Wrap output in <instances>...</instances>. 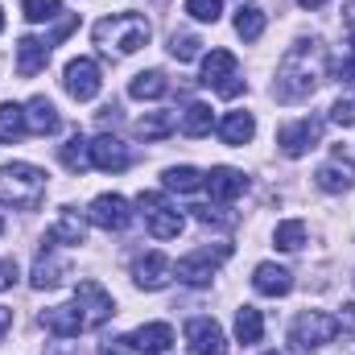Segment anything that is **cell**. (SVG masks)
Segmentation results:
<instances>
[{
  "instance_id": "obj_19",
  "label": "cell",
  "mask_w": 355,
  "mask_h": 355,
  "mask_svg": "<svg viewBox=\"0 0 355 355\" xmlns=\"http://www.w3.org/2000/svg\"><path fill=\"white\" fill-rule=\"evenodd\" d=\"M54 248H58V244H50V240H46V248L37 252V261H33V277H29V281H33V289H58V285H62L67 265L58 261V252H54Z\"/></svg>"
},
{
  "instance_id": "obj_47",
  "label": "cell",
  "mask_w": 355,
  "mask_h": 355,
  "mask_svg": "<svg viewBox=\"0 0 355 355\" xmlns=\"http://www.w3.org/2000/svg\"><path fill=\"white\" fill-rule=\"evenodd\" d=\"M265 355H277V352H265Z\"/></svg>"
},
{
  "instance_id": "obj_27",
  "label": "cell",
  "mask_w": 355,
  "mask_h": 355,
  "mask_svg": "<svg viewBox=\"0 0 355 355\" xmlns=\"http://www.w3.org/2000/svg\"><path fill=\"white\" fill-rule=\"evenodd\" d=\"M170 91V79L162 75V71H141L132 83H128V95L132 99H162Z\"/></svg>"
},
{
  "instance_id": "obj_36",
  "label": "cell",
  "mask_w": 355,
  "mask_h": 355,
  "mask_svg": "<svg viewBox=\"0 0 355 355\" xmlns=\"http://www.w3.org/2000/svg\"><path fill=\"white\" fill-rule=\"evenodd\" d=\"M186 12H190L194 21H207V25H215V21L223 17V0H186Z\"/></svg>"
},
{
  "instance_id": "obj_17",
  "label": "cell",
  "mask_w": 355,
  "mask_h": 355,
  "mask_svg": "<svg viewBox=\"0 0 355 355\" xmlns=\"http://www.w3.org/2000/svg\"><path fill=\"white\" fill-rule=\"evenodd\" d=\"M202 186L211 190L215 202H232V198H240L248 190V178L240 170H232V166H215L211 174H202Z\"/></svg>"
},
{
  "instance_id": "obj_32",
  "label": "cell",
  "mask_w": 355,
  "mask_h": 355,
  "mask_svg": "<svg viewBox=\"0 0 355 355\" xmlns=\"http://www.w3.org/2000/svg\"><path fill=\"white\" fill-rule=\"evenodd\" d=\"M166 190L194 194V190H202V174L194 166H174V170H166Z\"/></svg>"
},
{
  "instance_id": "obj_24",
  "label": "cell",
  "mask_w": 355,
  "mask_h": 355,
  "mask_svg": "<svg viewBox=\"0 0 355 355\" xmlns=\"http://www.w3.org/2000/svg\"><path fill=\"white\" fill-rule=\"evenodd\" d=\"M83 236H87V223H83L79 211H71V207H62L58 219H54V227L46 232L50 244H83Z\"/></svg>"
},
{
  "instance_id": "obj_41",
  "label": "cell",
  "mask_w": 355,
  "mask_h": 355,
  "mask_svg": "<svg viewBox=\"0 0 355 355\" xmlns=\"http://www.w3.org/2000/svg\"><path fill=\"white\" fill-rule=\"evenodd\" d=\"M132 352V343H128V339H112V343H103V347H99V355H128Z\"/></svg>"
},
{
  "instance_id": "obj_7",
  "label": "cell",
  "mask_w": 355,
  "mask_h": 355,
  "mask_svg": "<svg viewBox=\"0 0 355 355\" xmlns=\"http://www.w3.org/2000/svg\"><path fill=\"white\" fill-rule=\"evenodd\" d=\"M141 211H145V223H149L153 240H178L182 227H186L182 211H174L166 202V194H141Z\"/></svg>"
},
{
  "instance_id": "obj_30",
  "label": "cell",
  "mask_w": 355,
  "mask_h": 355,
  "mask_svg": "<svg viewBox=\"0 0 355 355\" xmlns=\"http://www.w3.org/2000/svg\"><path fill=\"white\" fill-rule=\"evenodd\" d=\"M272 244H277L281 252H297V248L306 244V223H302V219H285V223H277Z\"/></svg>"
},
{
  "instance_id": "obj_25",
  "label": "cell",
  "mask_w": 355,
  "mask_h": 355,
  "mask_svg": "<svg viewBox=\"0 0 355 355\" xmlns=\"http://www.w3.org/2000/svg\"><path fill=\"white\" fill-rule=\"evenodd\" d=\"M25 132H29L25 107H21V103H0V141H4V145H17Z\"/></svg>"
},
{
  "instance_id": "obj_13",
  "label": "cell",
  "mask_w": 355,
  "mask_h": 355,
  "mask_svg": "<svg viewBox=\"0 0 355 355\" xmlns=\"http://www.w3.org/2000/svg\"><path fill=\"white\" fill-rule=\"evenodd\" d=\"M132 281H137L141 289H166V285L174 281V261H170L166 252H145V257H137V265H132Z\"/></svg>"
},
{
  "instance_id": "obj_39",
  "label": "cell",
  "mask_w": 355,
  "mask_h": 355,
  "mask_svg": "<svg viewBox=\"0 0 355 355\" xmlns=\"http://www.w3.org/2000/svg\"><path fill=\"white\" fill-rule=\"evenodd\" d=\"M17 277H21V272H17V261H0V293H4V289H12V285H17Z\"/></svg>"
},
{
  "instance_id": "obj_45",
  "label": "cell",
  "mask_w": 355,
  "mask_h": 355,
  "mask_svg": "<svg viewBox=\"0 0 355 355\" xmlns=\"http://www.w3.org/2000/svg\"><path fill=\"white\" fill-rule=\"evenodd\" d=\"M0 29H4V8H0Z\"/></svg>"
},
{
  "instance_id": "obj_34",
  "label": "cell",
  "mask_w": 355,
  "mask_h": 355,
  "mask_svg": "<svg viewBox=\"0 0 355 355\" xmlns=\"http://www.w3.org/2000/svg\"><path fill=\"white\" fill-rule=\"evenodd\" d=\"M21 12H25V21H33V25L58 21V17H62V0H21Z\"/></svg>"
},
{
  "instance_id": "obj_42",
  "label": "cell",
  "mask_w": 355,
  "mask_h": 355,
  "mask_svg": "<svg viewBox=\"0 0 355 355\" xmlns=\"http://www.w3.org/2000/svg\"><path fill=\"white\" fill-rule=\"evenodd\" d=\"M343 25H347V37H352V54H355V0H347V8H343Z\"/></svg>"
},
{
  "instance_id": "obj_35",
  "label": "cell",
  "mask_w": 355,
  "mask_h": 355,
  "mask_svg": "<svg viewBox=\"0 0 355 355\" xmlns=\"http://www.w3.org/2000/svg\"><path fill=\"white\" fill-rule=\"evenodd\" d=\"M198 50H202V42H198L194 33H174V37H170V54H174L178 62H190V58H198Z\"/></svg>"
},
{
  "instance_id": "obj_16",
  "label": "cell",
  "mask_w": 355,
  "mask_h": 355,
  "mask_svg": "<svg viewBox=\"0 0 355 355\" xmlns=\"http://www.w3.org/2000/svg\"><path fill=\"white\" fill-rule=\"evenodd\" d=\"M42 327H46L50 335H58V339H75V335L87 331V318H83L79 302H67V306L46 310V314H42Z\"/></svg>"
},
{
  "instance_id": "obj_43",
  "label": "cell",
  "mask_w": 355,
  "mask_h": 355,
  "mask_svg": "<svg viewBox=\"0 0 355 355\" xmlns=\"http://www.w3.org/2000/svg\"><path fill=\"white\" fill-rule=\"evenodd\" d=\"M8 327H12V310H4V306H0V339L8 335Z\"/></svg>"
},
{
  "instance_id": "obj_3",
  "label": "cell",
  "mask_w": 355,
  "mask_h": 355,
  "mask_svg": "<svg viewBox=\"0 0 355 355\" xmlns=\"http://www.w3.org/2000/svg\"><path fill=\"white\" fill-rule=\"evenodd\" d=\"M46 174L29 162H8L0 166V202L12 211H37L46 198Z\"/></svg>"
},
{
  "instance_id": "obj_40",
  "label": "cell",
  "mask_w": 355,
  "mask_h": 355,
  "mask_svg": "<svg viewBox=\"0 0 355 355\" xmlns=\"http://www.w3.org/2000/svg\"><path fill=\"white\" fill-rule=\"evenodd\" d=\"M75 25H79V21H75V17H67V21H62V25H58V29H54V33H50V37H46V46H50V50H54V46H58V42H62V37H67V33H71V29H75Z\"/></svg>"
},
{
  "instance_id": "obj_11",
  "label": "cell",
  "mask_w": 355,
  "mask_h": 355,
  "mask_svg": "<svg viewBox=\"0 0 355 355\" xmlns=\"http://www.w3.org/2000/svg\"><path fill=\"white\" fill-rule=\"evenodd\" d=\"M91 166L103 170V174H124L132 166V153H128V145L120 137H107L103 132V137L91 141Z\"/></svg>"
},
{
  "instance_id": "obj_8",
  "label": "cell",
  "mask_w": 355,
  "mask_h": 355,
  "mask_svg": "<svg viewBox=\"0 0 355 355\" xmlns=\"http://www.w3.org/2000/svg\"><path fill=\"white\" fill-rule=\"evenodd\" d=\"M318 141H322V120L318 116H302V120H293L277 132V149L285 157H306Z\"/></svg>"
},
{
  "instance_id": "obj_20",
  "label": "cell",
  "mask_w": 355,
  "mask_h": 355,
  "mask_svg": "<svg viewBox=\"0 0 355 355\" xmlns=\"http://www.w3.org/2000/svg\"><path fill=\"white\" fill-rule=\"evenodd\" d=\"M46 62H50V46H46L42 37H21V42H17V75H21V79L42 75Z\"/></svg>"
},
{
  "instance_id": "obj_33",
  "label": "cell",
  "mask_w": 355,
  "mask_h": 355,
  "mask_svg": "<svg viewBox=\"0 0 355 355\" xmlns=\"http://www.w3.org/2000/svg\"><path fill=\"white\" fill-rule=\"evenodd\" d=\"M62 166L71 170V174H83L91 166V145L83 141V137H71L67 145H62Z\"/></svg>"
},
{
  "instance_id": "obj_9",
  "label": "cell",
  "mask_w": 355,
  "mask_h": 355,
  "mask_svg": "<svg viewBox=\"0 0 355 355\" xmlns=\"http://www.w3.org/2000/svg\"><path fill=\"white\" fill-rule=\"evenodd\" d=\"M75 302H79V310H83V318H87V331L103 327V322L116 314V306H112V293H107L99 281H79V289H75Z\"/></svg>"
},
{
  "instance_id": "obj_18",
  "label": "cell",
  "mask_w": 355,
  "mask_h": 355,
  "mask_svg": "<svg viewBox=\"0 0 355 355\" xmlns=\"http://www.w3.org/2000/svg\"><path fill=\"white\" fill-rule=\"evenodd\" d=\"M128 343L145 355H166L174 347V331H170V322H145L128 335Z\"/></svg>"
},
{
  "instance_id": "obj_37",
  "label": "cell",
  "mask_w": 355,
  "mask_h": 355,
  "mask_svg": "<svg viewBox=\"0 0 355 355\" xmlns=\"http://www.w3.org/2000/svg\"><path fill=\"white\" fill-rule=\"evenodd\" d=\"M190 211H194V219L207 223V227H232V223H236V215H223V207H215V211H211V207H190Z\"/></svg>"
},
{
  "instance_id": "obj_26",
  "label": "cell",
  "mask_w": 355,
  "mask_h": 355,
  "mask_svg": "<svg viewBox=\"0 0 355 355\" xmlns=\"http://www.w3.org/2000/svg\"><path fill=\"white\" fill-rule=\"evenodd\" d=\"M261 335H265V314L257 306H240L236 310V339L240 343H261Z\"/></svg>"
},
{
  "instance_id": "obj_29",
  "label": "cell",
  "mask_w": 355,
  "mask_h": 355,
  "mask_svg": "<svg viewBox=\"0 0 355 355\" xmlns=\"http://www.w3.org/2000/svg\"><path fill=\"white\" fill-rule=\"evenodd\" d=\"M211 124H215V116H211L207 103H190V107L182 112V137H207Z\"/></svg>"
},
{
  "instance_id": "obj_2",
  "label": "cell",
  "mask_w": 355,
  "mask_h": 355,
  "mask_svg": "<svg viewBox=\"0 0 355 355\" xmlns=\"http://www.w3.org/2000/svg\"><path fill=\"white\" fill-rule=\"evenodd\" d=\"M149 21L141 17V12H112V17H103V21H95V29H91V37H95V46L103 50V54H116V58H124V54H137L145 42H149Z\"/></svg>"
},
{
  "instance_id": "obj_10",
  "label": "cell",
  "mask_w": 355,
  "mask_h": 355,
  "mask_svg": "<svg viewBox=\"0 0 355 355\" xmlns=\"http://www.w3.org/2000/svg\"><path fill=\"white\" fill-rule=\"evenodd\" d=\"M186 347L190 355H227V339L215 318H190L186 322Z\"/></svg>"
},
{
  "instance_id": "obj_14",
  "label": "cell",
  "mask_w": 355,
  "mask_h": 355,
  "mask_svg": "<svg viewBox=\"0 0 355 355\" xmlns=\"http://www.w3.org/2000/svg\"><path fill=\"white\" fill-rule=\"evenodd\" d=\"M67 91L79 99V103H87V99H95L99 95V87H103V75H99V67L91 62V58H75V62H67Z\"/></svg>"
},
{
  "instance_id": "obj_28",
  "label": "cell",
  "mask_w": 355,
  "mask_h": 355,
  "mask_svg": "<svg viewBox=\"0 0 355 355\" xmlns=\"http://www.w3.org/2000/svg\"><path fill=\"white\" fill-rule=\"evenodd\" d=\"M236 33H240L244 42H261V33H265V12H261L257 4H240V8H236Z\"/></svg>"
},
{
  "instance_id": "obj_6",
  "label": "cell",
  "mask_w": 355,
  "mask_h": 355,
  "mask_svg": "<svg viewBox=\"0 0 355 355\" xmlns=\"http://www.w3.org/2000/svg\"><path fill=\"white\" fill-rule=\"evenodd\" d=\"M232 257V244H215V248H198V252H190V257H182L174 268L178 281H186V285H207L215 272H219V265Z\"/></svg>"
},
{
  "instance_id": "obj_12",
  "label": "cell",
  "mask_w": 355,
  "mask_h": 355,
  "mask_svg": "<svg viewBox=\"0 0 355 355\" xmlns=\"http://www.w3.org/2000/svg\"><path fill=\"white\" fill-rule=\"evenodd\" d=\"M91 223L95 227H103V232H124L128 223H132V211H128V202L120 198V194H99V198H91Z\"/></svg>"
},
{
  "instance_id": "obj_44",
  "label": "cell",
  "mask_w": 355,
  "mask_h": 355,
  "mask_svg": "<svg viewBox=\"0 0 355 355\" xmlns=\"http://www.w3.org/2000/svg\"><path fill=\"white\" fill-rule=\"evenodd\" d=\"M297 4H302V8H322L327 0H297Z\"/></svg>"
},
{
  "instance_id": "obj_1",
  "label": "cell",
  "mask_w": 355,
  "mask_h": 355,
  "mask_svg": "<svg viewBox=\"0 0 355 355\" xmlns=\"http://www.w3.org/2000/svg\"><path fill=\"white\" fill-rule=\"evenodd\" d=\"M322 71H327V50H322V42L302 37V42H293V46L285 50V58H281V67H277L272 95H277L281 103H302V99H310V95L318 91Z\"/></svg>"
},
{
  "instance_id": "obj_5",
  "label": "cell",
  "mask_w": 355,
  "mask_h": 355,
  "mask_svg": "<svg viewBox=\"0 0 355 355\" xmlns=\"http://www.w3.org/2000/svg\"><path fill=\"white\" fill-rule=\"evenodd\" d=\"M202 83L215 91V95H223V99H236V95L244 91L236 54H232V50H211V54L202 58Z\"/></svg>"
},
{
  "instance_id": "obj_38",
  "label": "cell",
  "mask_w": 355,
  "mask_h": 355,
  "mask_svg": "<svg viewBox=\"0 0 355 355\" xmlns=\"http://www.w3.org/2000/svg\"><path fill=\"white\" fill-rule=\"evenodd\" d=\"M331 120H335L339 128H352L355 124V99H339V103L331 107Z\"/></svg>"
},
{
  "instance_id": "obj_21",
  "label": "cell",
  "mask_w": 355,
  "mask_h": 355,
  "mask_svg": "<svg viewBox=\"0 0 355 355\" xmlns=\"http://www.w3.org/2000/svg\"><path fill=\"white\" fill-rule=\"evenodd\" d=\"M25 124H29V132H37V137H50V132H58V107L46 99V95H33L29 103H25Z\"/></svg>"
},
{
  "instance_id": "obj_31",
  "label": "cell",
  "mask_w": 355,
  "mask_h": 355,
  "mask_svg": "<svg viewBox=\"0 0 355 355\" xmlns=\"http://www.w3.org/2000/svg\"><path fill=\"white\" fill-rule=\"evenodd\" d=\"M137 132H141L145 141H162V137L174 132V116H170V112H149V116L137 120Z\"/></svg>"
},
{
  "instance_id": "obj_46",
  "label": "cell",
  "mask_w": 355,
  "mask_h": 355,
  "mask_svg": "<svg viewBox=\"0 0 355 355\" xmlns=\"http://www.w3.org/2000/svg\"><path fill=\"white\" fill-rule=\"evenodd\" d=\"M0 232H4V219H0Z\"/></svg>"
},
{
  "instance_id": "obj_22",
  "label": "cell",
  "mask_w": 355,
  "mask_h": 355,
  "mask_svg": "<svg viewBox=\"0 0 355 355\" xmlns=\"http://www.w3.org/2000/svg\"><path fill=\"white\" fill-rule=\"evenodd\" d=\"M215 132H219L223 145H248L257 137V120H252V112H227L215 124Z\"/></svg>"
},
{
  "instance_id": "obj_23",
  "label": "cell",
  "mask_w": 355,
  "mask_h": 355,
  "mask_svg": "<svg viewBox=\"0 0 355 355\" xmlns=\"http://www.w3.org/2000/svg\"><path fill=\"white\" fill-rule=\"evenodd\" d=\"M252 289L265 293V297H285V293L293 289V277H289L281 265L265 261V265H257V272H252Z\"/></svg>"
},
{
  "instance_id": "obj_4",
  "label": "cell",
  "mask_w": 355,
  "mask_h": 355,
  "mask_svg": "<svg viewBox=\"0 0 355 355\" xmlns=\"http://www.w3.org/2000/svg\"><path fill=\"white\" fill-rule=\"evenodd\" d=\"M339 331H343V322H339L335 314L306 310V314L293 318V327H289V343H293V352L297 355H314L322 343H335Z\"/></svg>"
},
{
  "instance_id": "obj_15",
  "label": "cell",
  "mask_w": 355,
  "mask_h": 355,
  "mask_svg": "<svg viewBox=\"0 0 355 355\" xmlns=\"http://www.w3.org/2000/svg\"><path fill=\"white\" fill-rule=\"evenodd\" d=\"M314 182H318V190H327V194H343V190L355 186V162L343 153V149H335L331 162L314 174Z\"/></svg>"
}]
</instances>
